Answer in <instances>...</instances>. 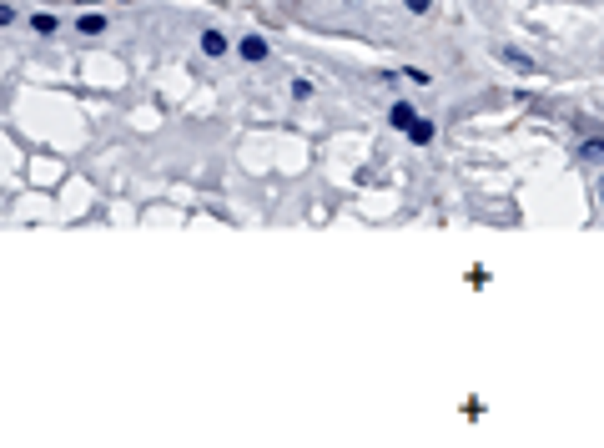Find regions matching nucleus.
<instances>
[{"label": "nucleus", "instance_id": "obj_9", "mask_svg": "<svg viewBox=\"0 0 604 448\" xmlns=\"http://www.w3.org/2000/svg\"><path fill=\"white\" fill-rule=\"evenodd\" d=\"M585 161H604V141H585Z\"/></svg>", "mask_w": 604, "mask_h": 448}, {"label": "nucleus", "instance_id": "obj_2", "mask_svg": "<svg viewBox=\"0 0 604 448\" xmlns=\"http://www.w3.org/2000/svg\"><path fill=\"white\" fill-rule=\"evenodd\" d=\"M408 141H413V146H428V141H434V121L413 116V121H408Z\"/></svg>", "mask_w": 604, "mask_h": 448}, {"label": "nucleus", "instance_id": "obj_4", "mask_svg": "<svg viewBox=\"0 0 604 448\" xmlns=\"http://www.w3.org/2000/svg\"><path fill=\"white\" fill-rule=\"evenodd\" d=\"M237 51H242V61H267V56H272L262 35H247V40H242V46H237Z\"/></svg>", "mask_w": 604, "mask_h": 448}, {"label": "nucleus", "instance_id": "obj_10", "mask_svg": "<svg viewBox=\"0 0 604 448\" xmlns=\"http://www.w3.org/2000/svg\"><path fill=\"white\" fill-rule=\"evenodd\" d=\"M403 6H408V10H413V15H423L428 6H434V0H403Z\"/></svg>", "mask_w": 604, "mask_h": 448}, {"label": "nucleus", "instance_id": "obj_5", "mask_svg": "<svg viewBox=\"0 0 604 448\" xmlns=\"http://www.w3.org/2000/svg\"><path fill=\"white\" fill-rule=\"evenodd\" d=\"M504 61H509V66L519 71V76H534V71H539V66H534V61H529L524 51H504Z\"/></svg>", "mask_w": 604, "mask_h": 448}, {"label": "nucleus", "instance_id": "obj_1", "mask_svg": "<svg viewBox=\"0 0 604 448\" xmlns=\"http://www.w3.org/2000/svg\"><path fill=\"white\" fill-rule=\"evenodd\" d=\"M202 51H207V56H217V61H222V56L232 51V40H227L222 31H202Z\"/></svg>", "mask_w": 604, "mask_h": 448}, {"label": "nucleus", "instance_id": "obj_8", "mask_svg": "<svg viewBox=\"0 0 604 448\" xmlns=\"http://www.w3.org/2000/svg\"><path fill=\"white\" fill-rule=\"evenodd\" d=\"M308 96H312V81L297 76V81H292V101H308Z\"/></svg>", "mask_w": 604, "mask_h": 448}, {"label": "nucleus", "instance_id": "obj_3", "mask_svg": "<svg viewBox=\"0 0 604 448\" xmlns=\"http://www.w3.org/2000/svg\"><path fill=\"white\" fill-rule=\"evenodd\" d=\"M413 101H393V111H388V126H398V131H408V121H413Z\"/></svg>", "mask_w": 604, "mask_h": 448}, {"label": "nucleus", "instance_id": "obj_12", "mask_svg": "<svg viewBox=\"0 0 604 448\" xmlns=\"http://www.w3.org/2000/svg\"><path fill=\"white\" fill-rule=\"evenodd\" d=\"M599 207H604V177H599Z\"/></svg>", "mask_w": 604, "mask_h": 448}, {"label": "nucleus", "instance_id": "obj_6", "mask_svg": "<svg viewBox=\"0 0 604 448\" xmlns=\"http://www.w3.org/2000/svg\"><path fill=\"white\" fill-rule=\"evenodd\" d=\"M31 26H35L40 35H56V26H61V20H56L51 10H35V15H31Z\"/></svg>", "mask_w": 604, "mask_h": 448}, {"label": "nucleus", "instance_id": "obj_7", "mask_svg": "<svg viewBox=\"0 0 604 448\" xmlns=\"http://www.w3.org/2000/svg\"><path fill=\"white\" fill-rule=\"evenodd\" d=\"M76 31H81V35H101V31H106V15H81Z\"/></svg>", "mask_w": 604, "mask_h": 448}, {"label": "nucleus", "instance_id": "obj_11", "mask_svg": "<svg viewBox=\"0 0 604 448\" xmlns=\"http://www.w3.org/2000/svg\"><path fill=\"white\" fill-rule=\"evenodd\" d=\"M15 20V6H6V0H0V26H10Z\"/></svg>", "mask_w": 604, "mask_h": 448}]
</instances>
